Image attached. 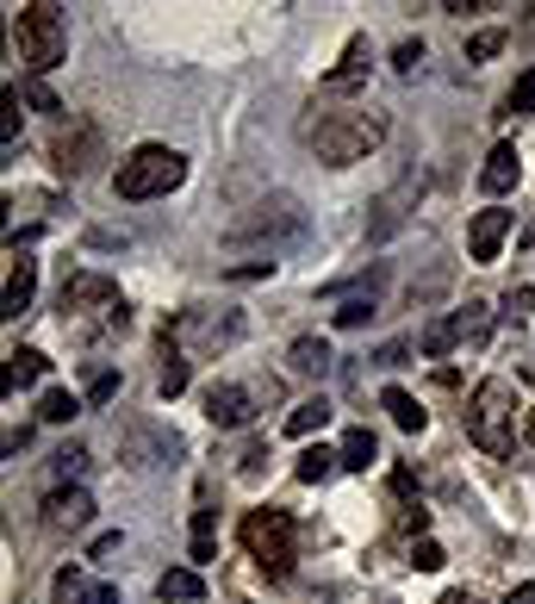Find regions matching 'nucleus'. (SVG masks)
<instances>
[{"label": "nucleus", "instance_id": "34", "mask_svg": "<svg viewBox=\"0 0 535 604\" xmlns=\"http://www.w3.org/2000/svg\"><path fill=\"white\" fill-rule=\"evenodd\" d=\"M498 50H504V32H479L474 44H467V57L474 62H486V57H498Z\"/></svg>", "mask_w": 535, "mask_h": 604}, {"label": "nucleus", "instance_id": "33", "mask_svg": "<svg viewBox=\"0 0 535 604\" xmlns=\"http://www.w3.org/2000/svg\"><path fill=\"white\" fill-rule=\"evenodd\" d=\"M193 561H212V511L193 517Z\"/></svg>", "mask_w": 535, "mask_h": 604}, {"label": "nucleus", "instance_id": "7", "mask_svg": "<svg viewBox=\"0 0 535 604\" xmlns=\"http://www.w3.org/2000/svg\"><path fill=\"white\" fill-rule=\"evenodd\" d=\"M306 231V213H299V200L293 194H274V200H262L255 213L230 231V243H249V237H299Z\"/></svg>", "mask_w": 535, "mask_h": 604}, {"label": "nucleus", "instance_id": "1", "mask_svg": "<svg viewBox=\"0 0 535 604\" xmlns=\"http://www.w3.org/2000/svg\"><path fill=\"white\" fill-rule=\"evenodd\" d=\"M386 132H392V118H386V106H343V113H325L318 125H306V144L318 150V162H330V169H349V162L374 157L386 144Z\"/></svg>", "mask_w": 535, "mask_h": 604}, {"label": "nucleus", "instance_id": "5", "mask_svg": "<svg viewBox=\"0 0 535 604\" xmlns=\"http://www.w3.org/2000/svg\"><path fill=\"white\" fill-rule=\"evenodd\" d=\"M237 536H243V548L268 567V573H274V580H287L293 561H299V548H293V543H299V536H293V517H287V511H274V505L249 511Z\"/></svg>", "mask_w": 535, "mask_h": 604}, {"label": "nucleus", "instance_id": "4", "mask_svg": "<svg viewBox=\"0 0 535 604\" xmlns=\"http://www.w3.org/2000/svg\"><path fill=\"white\" fill-rule=\"evenodd\" d=\"M13 38H20V57H25V69H32V76H50V69L69 57V25H62V7H50V0L20 7Z\"/></svg>", "mask_w": 535, "mask_h": 604}, {"label": "nucleus", "instance_id": "32", "mask_svg": "<svg viewBox=\"0 0 535 604\" xmlns=\"http://www.w3.org/2000/svg\"><path fill=\"white\" fill-rule=\"evenodd\" d=\"M50 468H57L62 480H69V474H81V468H88V448H76V443H69V448H57V455H50Z\"/></svg>", "mask_w": 535, "mask_h": 604}, {"label": "nucleus", "instance_id": "26", "mask_svg": "<svg viewBox=\"0 0 535 604\" xmlns=\"http://www.w3.org/2000/svg\"><path fill=\"white\" fill-rule=\"evenodd\" d=\"M504 113H511V118H530V113H535V62L516 76L511 94H504Z\"/></svg>", "mask_w": 535, "mask_h": 604}, {"label": "nucleus", "instance_id": "13", "mask_svg": "<svg viewBox=\"0 0 535 604\" xmlns=\"http://www.w3.org/2000/svg\"><path fill=\"white\" fill-rule=\"evenodd\" d=\"M516 175H523V169H516V144H492V157L479 169V187H486V194H511Z\"/></svg>", "mask_w": 535, "mask_h": 604}, {"label": "nucleus", "instance_id": "12", "mask_svg": "<svg viewBox=\"0 0 535 604\" xmlns=\"http://www.w3.org/2000/svg\"><path fill=\"white\" fill-rule=\"evenodd\" d=\"M32 293H38V262L25 250H13V262H7V312L20 318L32 306Z\"/></svg>", "mask_w": 535, "mask_h": 604}, {"label": "nucleus", "instance_id": "9", "mask_svg": "<svg viewBox=\"0 0 535 604\" xmlns=\"http://www.w3.org/2000/svg\"><path fill=\"white\" fill-rule=\"evenodd\" d=\"M516 213H504V206H486V213L467 225V255L474 262H498V250H504V237H511Z\"/></svg>", "mask_w": 535, "mask_h": 604}, {"label": "nucleus", "instance_id": "30", "mask_svg": "<svg viewBox=\"0 0 535 604\" xmlns=\"http://www.w3.org/2000/svg\"><path fill=\"white\" fill-rule=\"evenodd\" d=\"M0 144H7V157H13V144H20V94H13V88H7V94H0Z\"/></svg>", "mask_w": 535, "mask_h": 604}, {"label": "nucleus", "instance_id": "15", "mask_svg": "<svg viewBox=\"0 0 535 604\" xmlns=\"http://www.w3.org/2000/svg\"><path fill=\"white\" fill-rule=\"evenodd\" d=\"M418 194H423V175H405L399 187H392V194H386L380 206H374V213H380V218H374V237L399 231V225H405V200H418Z\"/></svg>", "mask_w": 535, "mask_h": 604}, {"label": "nucleus", "instance_id": "40", "mask_svg": "<svg viewBox=\"0 0 535 604\" xmlns=\"http://www.w3.org/2000/svg\"><path fill=\"white\" fill-rule=\"evenodd\" d=\"M442 604H479V599H474V592H448Z\"/></svg>", "mask_w": 535, "mask_h": 604}, {"label": "nucleus", "instance_id": "29", "mask_svg": "<svg viewBox=\"0 0 535 604\" xmlns=\"http://www.w3.org/2000/svg\"><path fill=\"white\" fill-rule=\"evenodd\" d=\"M174 392H187V362L169 350V337H162V399H174Z\"/></svg>", "mask_w": 535, "mask_h": 604}, {"label": "nucleus", "instance_id": "38", "mask_svg": "<svg viewBox=\"0 0 535 604\" xmlns=\"http://www.w3.org/2000/svg\"><path fill=\"white\" fill-rule=\"evenodd\" d=\"M504 604H535V580H523V585H516V592H511Z\"/></svg>", "mask_w": 535, "mask_h": 604}, {"label": "nucleus", "instance_id": "31", "mask_svg": "<svg viewBox=\"0 0 535 604\" xmlns=\"http://www.w3.org/2000/svg\"><path fill=\"white\" fill-rule=\"evenodd\" d=\"M367 318H374V299H343V306H337V324H343V331H355Z\"/></svg>", "mask_w": 535, "mask_h": 604}, {"label": "nucleus", "instance_id": "16", "mask_svg": "<svg viewBox=\"0 0 535 604\" xmlns=\"http://www.w3.org/2000/svg\"><path fill=\"white\" fill-rule=\"evenodd\" d=\"M156 592H162V604H200L206 599V580H200L193 567H169V573L156 580Z\"/></svg>", "mask_w": 535, "mask_h": 604}, {"label": "nucleus", "instance_id": "20", "mask_svg": "<svg viewBox=\"0 0 535 604\" xmlns=\"http://www.w3.org/2000/svg\"><path fill=\"white\" fill-rule=\"evenodd\" d=\"M287 362L299 374H325L330 368V343H325V337H299V343L287 350Z\"/></svg>", "mask_w": 535, "mask_h": 604}, {"label": "nucleus", "instance_id": "3", "mask_svg": "<svg viewBox=\"0 0 535 604\" xmlns=\"http://www.w3.org/2000/svg\"><path fill=\"white\" fill-rule=\"evenodd\" d=\"M181 181H187V157H181V150H169V144H137L132 157L118 162L113 187H118V200H162V194H174Z\"/></svg>", "mask_w": 535, "mask_h": 604}, {"label": "nucleus", "instance_id": "24", "mask_svg": "<svg viewBox=\"0 0 535 604\" xmlns=\"http://www.w3.org/2000/svg\"><path fill=\"white\" fill-rule=\"evenodd\" d=\"M325 424H330V406H325V399H306V406H293L287 436H311V430H325Z\"/></svg>", "mask_w": 535, "mask_h": 604}, {"label": "nucleus", "instance_id": "19", "mask_svg": "<svg viewBox=\"0 0 535 604\" xmlns=\"http://www.w3.org/2000/svg\"><path fill=\"white\" fill-rule=\"evenodd\" d=\"M330 468H343V448L318 443V448H306V455H299V468H293V474H299L306 487H318V480H330Z\"/></svg>", "mask_w": 535, "mask_h": 604}, {"label": "nucleus", "instance_id": "22", "mask_svg": "<svg viewBox=\"0 0 535 604\" xmlns=\"http://www.w3.org/2000/svg\"><path fill=\"white\" fill-rule=\"evenodd\" d=\"M374 455H380V443H374V430H367V424H355V430L343 436V468H367Z\"/></svg>", "mask_w": 535, "mask_h": 604}, {"label": "nucleus", "instance_id": "17", "mask_svg": "<svg viewBox=\"0 0 535 604\" xmlns=\"http://www.w3.org/2000/svg\"><path fill=\"white\" fill-rule=\"evenodd\" d=\"M94 599H100V585L81 567H62L57 580H50V604H94Z\"/></svg>", "mask_w": 535, "mask_h": 604}, {"label": "nucleus", "instance_id": "6", "mask_svg": "<svg viewBox=\"0 0 535 604\" xmlns=\"http://www.w3.org/2000/svg\"><path fill=\"white\" fill-rule=\"evenodd\" d=\"M81 312H106L125 324V299H118V287L106 274H69L62 281V318H81Z\"/></svg>", "mask_w": 535, "mask_h": 604}, {"label": "nucleus", "instance_id": "23", "mask_svg": "<svg viewBox=\"0 0 535 604\" xmlns=\"http://www.w3.org/2000/svg\"><path fill=\"white\" fill-rule=\"evenodd\" d=\"M455 343H467V337H460V318H455V312H448V318H436V324L423 331V355H448Z\"/></svg>", "mask_w": 535, "mask_h": 604}, {"label": "nucleus", "instance_id": "14", "mask_svg": "<svg viewBox=\"0 0 535 604\" xmlns=\"http://www.w3.org/2000/svg\"><path fill=\"white\" fill-rule=\"evenodd\" d=\"M362 76H367V38H349L343 62L325 76V94H349V88H362Z\"/></svg>", "mask_w": 535, "mask_h": 604}, {"label": "nucleus", "instance_id": "39", "mask_svg": "<svg viewBox=\"0 0 535 604\" xmlns=\"http://www.w3.org/2000/svg\"><path fill=\"white\" fill-rule=\"evenodd\" d=\"M94 604H118V585H100V599Z\"/></svg>", "mask_w": 535, "mask_h": 604}, {"label": "nucleus", "instance_id": "36", "mask_svg": "<svg viewBox=\"0 0 535 604\" xmlns=\"http://www.w3.org/2000/svg\"><path fill=\"white\" fill-rule=\"evenodd\" d=\"M418 62H423V44H399V50H392V69H399V76H411Z\"/></svg>", "mask_w": 535, "mask_h": 604}, {"label": "nucleus", "instance_id": "25", "mask_svg": "<svg viewBox=\"0 0 535 604\" xmlns=\"http://www.w3.org/2000/svg\"><path fill=\"white\" fill-rule=\"evenodd\" d=\"M76 411H81V399H76V392H62V387H50V392L38 399V418H44V424H69Z\"/></svg>", "mask_w": 535, "mask_h": 604}, {"label": "nucleus", "instance_id": "18", "mask_svg": "<svg viewBox=\"0 0 535 604\" xmlns=\"http://www.w3.org/2000/svg\"><path fill=\"white\" fill-rule=\"evenodd\" d=\"M169 455H174V436H144V430L125 436V461H132V468H156V461H169Z\"/></svg>", "mask_w": 535, "mask_h": 604}, {"label": "nucleus", "instance_id": "11", "mask_svg": "<svg viewBox=\"0 0 535 604\" xmlns=\"http://www.w3.org/2000/svg\"><path fill=\"white\" fill-rule=\"evenodd\" d=\"M44 524L50 529H88L94 524V499L81 487H57L50 499H44Z\"/></svg>", "mask_w": 535, "mask_h": 604}, {"label": "nucleus", "instance_id": "8", "mask_svg": "<svg viewBox=\"0 0 535 604\" xmlns=\"http://www.w3.org/2000/svg\"><path fill=\"white\" fill-rule=\"evenodd\" d=\"M50 157H57V169L62 175H88L100 162V132L88 125V118H69L57 132V144H50Z\"/></svg>", "mask_w": 535, "mask_h": 604}, {"label": "nucleus", "instance_id": "10", "mask_svg": "<svg viewBox=\"0 0 535 604\" xmlns=\"http://www.w3.org/2000/svg\"><path fill=\"white\" fill-rule=\"evenodd\" d=\"M249 411H255L249 387H237V380H212V387H206V418H212L218 430H237V424H249Z\"/></svg>", "mask_w": 535, "mask_h": 604}, {"label": "nucleus", "instance_id": "27", "mask_svg": "<svg viewBox=\"0 0 535 604\" xmlns=\"http://www.w3.org/2000/svg\"><path fill=\"white\" fill-rule=\"evenodd\" d=\"M44 374H50V355L44 350H13V374H7V380H25V387H32Z\"/></svg>", "mask_w": 535, "mask_h": 604}, {"label": "nucleus", "instance_id": "28", "mask_svg": "<svg viewBox=\"0 0 535 604\" xmlns=\"http://www.w3.org/2000/svg\"><path fill=\"white\" fill-rule=\"evenodd\" d=\"M455 318H460V337H467V343H479V337H486V324H492V306H486V299H467Z\"/></svg>", "mask_w": 535, "mask_h": 604}, {"label": "nucleus", "instance_id": "37", "mask_svg": "<svg viewBox=\"0 0 535 604\" xmlns=\"http://www.w3.org/2000/svg\"><path fill=\"white\" fill-rule=\"evenodd\" d=\"M411 561H418V567H423V573H436V567H442V548H436V543H430V536H423V543H418V548H411Z\"/></svg>", "mask_w": 535, "mask_h": 604}, {"label": "nucleus", "instance_id": "2", "mask_svg": "<svg viewBox=\"0 0 535 604\" xmlns=\"http://www.w3.org/2000/svg\"><path fill=\"white\" fill-rule=\"evenodd\" d=\"M467 436H474L486 455H511L516 448V387L504 374H486L467 399Z\"/></svg>", "mask_w": 535, "mask_h": 604}, {"label": "nucleus", "instance_id": "21", "mask_svg": "<svg viewBox=\"0 0 535 604\" xmlns=\"http://www.w3.org/2000/svg\"><path fill=\"white\" fill-rule=\"evenodd\" d=\"M380 406L392 411V424H399V430H423V406H418V399H411L405 387H386V392H380Z\"/></svg>", "mask_w": 535, "mask_h": 604}, {"label": "nucleus", "instance_id": "35", "mask_svg": "<svg viewBox=\"0 0 535 604\" xmlns=\"http://www.w3.org/2000/svg\"><path fill=\"white\" fill-rule=\"evenodd\" d=\"M113 392H118V374H113V368H100L94 380H88V399H94V406H106Z\"/></svg>", "mask_w": 535, "mask_h": 604}]
</instances>
